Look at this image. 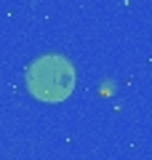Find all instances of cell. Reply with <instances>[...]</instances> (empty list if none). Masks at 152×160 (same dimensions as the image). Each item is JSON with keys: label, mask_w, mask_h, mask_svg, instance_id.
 <instances>
[{"label": "cell", "mask_w": 152, "mask_h": 160, "mask_svg": "<svg viewBox=\"0 0 152 160\" xmlns=\"http://www.w3.org/2000/svg\"><path fill=\"white\" fill-rule=\"evenodd\" d=\"M27 91L43 104H59L75 91V67L67 56L45 53L27 69Z\"/></svg>", "instance_id": "cell-1"}]
</instances>
